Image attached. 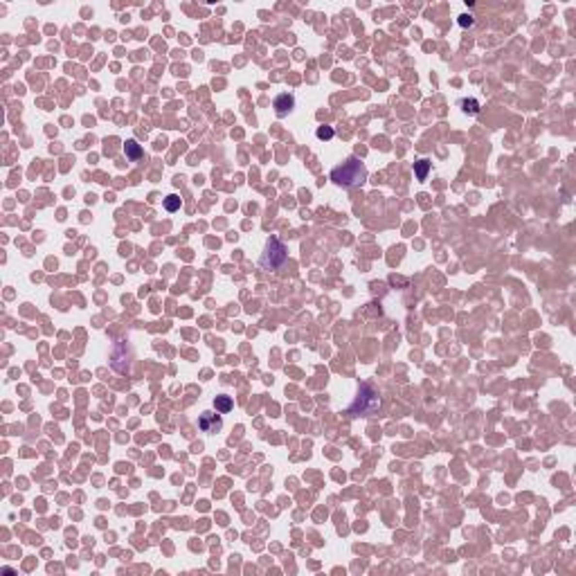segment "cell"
Instances as JSON below:
<instances>
[{"mask_svg":"<svg viewBox=\"0 0 576 576\" xmlns=\"http://www.w3.org/2000/svg\"><path fill=\"white\" fill-rule=\"evenodd\" d=\"M180 205H182V200H180V196H176V194H169L167 198H165V210L167 212H178Z\"/></svg>","mask_w":576,"mask_h":576,"instance_id":"obj_9","label":"cell"},{"mask_svg":"<svg viewBox=\"0 0 576 576\" xmlns=\"http://www.w3.org/2000/svg\"><path fill=\"white\" fill-rule=\"evenodd\" d=\"M428 171H430V160H419L414 162V174L419 180H426Z\"/></svg>","mask_w":576,"mask_h":576,"instance_id":"obj_8","label":"cell"},{"mask_svg":"<svg viewBox=\"0 0 576 576\" xmlns=\"http://www.w3.org/2000/svg\"><path fill=\"white\" fill-rule=\"evenodd\" d=\"M461 106H464V111H466V113H471V115L479 113V104H477L475 99H464V101H461Z\"/></svg>","mask_w":576,"mask_h":576,"instance_id":"obj_10","label":"cell"},{"mask_svg":"<svg viewBox=\"0 0 576 576\" xmlns=\"http://www.w3.org/2000/svg\"><path fill=\"white\" fill-rule=\"evenodd\" d=\"M288 259V248L277 236H270L266 243V252L261 254V268L263 270H279Z\"/></svg>","mask_w":576,"mask_h":576,"instance_id":"obj_3","label":"cell"},{"mask_svg":"<svg viewBox=\"0 0 576 576\" xmlns=\"http://www.w3.org/2000/svg\"><path fill=\"white\" fill-rule=\"evenodd\" d=\"M198 428L203 430V432L207 434H214L218 432L221 428H223V421H221V416H218V412L214 414V412H203L198 419Z\"/></svg>","mask_w":576,"mask_h":576,"instance_id":"obj_4","label":"cell"},{"mask_svg":"<svg viewBox=\"0 0 576 576\" xmlns=\"http://www.w3.org/2000/svg\"><path fill=\"white\" fill-rule=\"evenodd\" d=\"M124 153H126V158H129V160L135 162V160H140V158L144 155V151H142V147H140L135 140H129V142L124 144Z\"/></svg>","mask_w":576,"mask_h":576,"instance_id":"obj_6","label":"cell"},{"mask_svg":"<svg viewBox=\"0 0 576 576\" xmlns=\"http://www.w3.org/2000/svg\"><path fill=\"white\" fill-rule=\"evenodd\" d=\"M315 135L320 137V140H331V137H333V129H331V126H320V129L315 131Z\"/></svg>","mask_w":576,"mask_h":576,"instance_id":"obj_11","label":"cell"},{"mask_svg":"<svg viewBox=\"0 0 576 576\" xmlns=\"http://www.w3.org/2000/svg\"><path fill=\"white\" fill-rule=\"evenodd\" d=\"M331 180H333L335 185H342V187L362 185L367 180V169L358 158H349L345 165H340V167H335L333 171H331Z\"/></svg>","mask_w":576,"mask_h":576,"instance_id":"obj_1","label":"cell"},{"mask_svg":"<svg viewBox=\"0 0 576 576\" xmlns=\"http://www.w3.org/2000/svg\"><path fill=\"white\" fill-rule=\"evenodd\" d=\"M273 106H275V113H277L279 117H284V115H288V113L293 111V106H295V97H293V95H288V93L277 95Z\"/></svg>","mask_w":576,"mask_h":576,"instance_id":"obj_5","label":"cell"},{"mask_svg":"<svg viewBox=\"0 0 576 576\" xmlns=\"http://www.w3.org/2000/svg\"><path fill=\"white\" fill-rule=\"evenodd\" d=\"M380 408V398H378V392L369 385H362L358 392V398L349 408V414L351 416H374Z\"/></svg>","mask_w":576,"mask_h":576,"instance_id":"obj_2","label":"cell"},{"mask_svg":"<svg viewBox=\"0 0 576 576\" xmlns=\"http://www.w3.org/2000/svg\"><path fill=\"white\" fill-rule=\"evenodd\" d=\"M214 408H216L218 414H225V412H230V410L234 408V403H232L230 396H216L214 398Z\"/></svg>","mask_w":576,"mask_h":576,"instance_id":"obj_7","label":"cell"},{"mask_svg":"<svg viewBox=\"0 0 576 576\" xmlns=\"http://www.w3.org/2000/svg\"><path fill=\"white\" fill-rule=\"evenodd\" d=\"M473 23H475V18H473L471 14H464V16H459V25H461V27H471Z\"/></svg>","mask_w":576,"mask_h":576,"instance_id":"obj_12","label":"cell"}]
</instances>
